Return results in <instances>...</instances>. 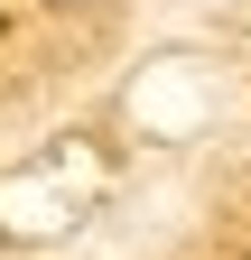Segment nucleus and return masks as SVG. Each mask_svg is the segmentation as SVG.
I'll return each mask as SVG.
<instances>
[{"mask_svg":"<svg viewBox=\"0 0 251 260\" xmlns=\"http://www.w3.org/2000/svg\"><path fill=\"white\" fill-rule=\"evenodd\" d=\"M47 10H93V0H47Z\"/></svg>","mask_w":251,"mask_h":260,"instance_id":"1","label":"nucleus"}]
</instances>
